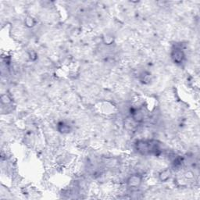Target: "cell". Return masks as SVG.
Here are the masks:
<instances>
[{
    "instance_id": "1",
    "label": "cell",
    "mask_w": 200,
    "mask_h": 200,
    "mask_svg": "<svg viewBox=\"0 0 200 200\" xmlns=\"http://www.w3.org/2000/svg\"><path fill=\"white\" fill-rule=\"evenodd\" d=\"M185 53L182 51V49H179V48H175L173 49L171 53V58L173 60V62L176 63L178 64L182 63L185 59Z\"/></svg>"
},
{
    "instance_id": "2",
    "label": "cell",
    "mask_w": 200,
    "mask_h": 200,
    "mask_svg": "<svg viewBox=\"0 0 200 200\" xmlns=\"http://www.w3.org/2000/svg\"><path fill=\"white\" fill-rule=\"evenodd\" d=\"M141 182V178H140L138 174H135L130 177L129 179L128 180V185H129L130 187L136 188V187L139 186Z\"/></svg>"
},
{
    "instance_id": "3",
    "label": "cell",
    "mask_w": 200,
    "mask_h": 200,
    "mask_svg": "<svg viewBox=\"0 0 200 200\" xmlns=\"http://www.w3.org/2000/svg\"><path fill=\"white\" fill-rule=\"evenodd\" d=\"M170 176V172L169 170H164L160 173L159 177H160V179L162 181V182H166L169 179Z\"/></svg>"
},
{
    "instance_id": "4",
    "label": "cell",
    "mask_w": 200,
    "mask_h": 200,
    "mask_svg": "<svg viewBox=\"0 0 200 200\" xmlns=\"http://www.w3.org/2000/svg\"><path fill=\"white\" fill-rule=\"evenodd\" d=\"M24 24L27 27H34L35 24V20L31 16H27L24 20Z\"/></svg>"
}]
</instances>
